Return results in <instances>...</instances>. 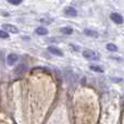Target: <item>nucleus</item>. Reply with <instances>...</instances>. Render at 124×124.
<instances>
[{
  "instance_id": "f257e3e1",
  "label": "nucleus",
  "mask_w": 124,
  "mask_h": 124,
  "mask_svg": "<svg viewBox=\"0 0 124 124\" xmlns=\"http://www.w3.org/2000/svg\"><path fill=\"white\" fill-rule=\"evenodd\" d=\"M83 56H84V58L88 59V60H93V61H98L99 60L98 54H97L95 51H93V50H84Z\"/></svg>"
},
{
  "instance_id": "f03ea898",
  "label": "nucleus",
  "mask_w": 124,
  "mask_h": 124,
  "mask_svg": "<svg viewBox=\"0 0 124 124\" xmlns=\"http://www.w3.org/2000/svg\"><path fill=\"white\" fill-rule=\"evenodd\" d=\"M110 19L116 24H123L124 22V17L119 13H111L110 14Z\"/></svg>"
},
{
  "instance_id": "7ed1b4c3",
  "label": "nucleus",
  "mask_w": 124,
  "mask_h": 124,
  "mask_svg": "<svg viewBox=\"0 0 124 124\" xmlns=\"http://www.w3.org/2000/svg\"><path fill=\"white\" fill-rule=\"evenodd\" d=\"M19 60V56L15 54H9L8 56H7V63L9 64V65H13V64H15Z\"/></svg>"
},
{
  "instance_id": "20e7f679",
  "label": "nucleus",
  "mask_w": 124,
  "mask_h": 124,
  "mask_svg": "<svg viewBox=\"0 0 124 124\" xmlns=\"http://www.w3.org/2000/svg\"><path fill=\"white\" fill-rule=\"evenodd\" d=\"M64 14H65L66 16L74 17L77 15V10L75 8H73V7H66V8L64 9Z\"/></svg>"
},
{
  "instance_id": "39448f33",
  "label": "nucleus",
  "mask_w": 124,
  "mask_h": 124,
  "mask_svg": "<svg viewBox=\"0 0 124 124\" xmlns=\"http://www.w3.org/2000/svg\"><path fill=\"white\" fill-rule=\"evenodd\" d=\"M2 28H3L4 31H7L8 33H12V34H17V33H19V30H17L16 26L11 25V24H3Z\"/></svg>"
},
{
  "instance_id": "423d86ee",
  "label": "nucleus",
  "mask_w": 124,
  "mask_h": 124,
  "mask_svg": "<svg viewBox=\"0 0 124 124\" xmlns=\"http://www.w3.org/2000/svg\"><path fill=\"white\" fill-rule=\"evenodd\" d=\"M26 71H27V65H26L25 63H20L19 65H17L16 68L14 69V73L16 75L23 74V73H25Z\"/></svg>"
},
{
  "instance_id": "0eeeda50",
  "label": "nucleus",
  "mask_w": 124,
  "mask_h": 124,
  "mask_svg": "<svg viewBox=\"0 0 124 124\" xmlns=\"http://www.w3.org/2000/svg\"><path fill=\"white\" fill-rule=\"evenodd\" d=\"M48 50H49V52H51L52 54H56V56H59V57L63 56V52H62L59 48L54 47V46H49V47H48Z\"/></svg>"
},
{
  "instance_id": "6e6552de",
  "label": "nucleus",
  "mask_w": 124,
  "mask_h": 124,
  "mask_svg": "<svg viewBox=\"0 0 124 124\" xmlns=\"http://www.w3.org/2000/svg\"><path fill=\"white\" fill-rule=\"evenodd\" d=\"M84 34L89 36V37H93V38H98L99 37L98 32H96V31H94V30H88V28L84 30Z\"/></svg>"
},
{
  "instance_id": "1a4fd4ad",
  "label": "nucleus",
  "mask_w": 124,
  "mask_h": 124,
  "mask_svg": "<svg viewBox=\"0 0 124 124\" xmlns=\"http://www.w3.org/2000/svg\"><path fill=\"white\" fill-rule=\"evenodd\" d=\"M36 34L40 35V36H44V35L48 34V30H46L45 27H37L36 28Z\"/></svg>"
},
{
  "instance_id": "9d476101",
  "label": "nucleus",
  "mask_w": 124,
  "mask_h": 124,
  "mask_svg": "<svg viewBox=\"0 0 124 124\" xmlns=\"http://www.w3.org/2000/svg\"><path fill=\"white\" fill-rule=\"evenodd\" d=\"M106 47H107V50H109V51H113V52H116L119 50V48L116 47V45H114V44H108L107 46H106Z\"/></svg>"
},
{
  "instance_id": "9b49d317",
  "label": "nucleus",
  "mask_w": 124,
  "mask_h": 124,
  "mask_svg": "<svg viewBox=\"0 0 124 124\" xmlns=\"http://www.w3.org/2000/svg\"><path fill=\"white\" fill-rule=\"evenodd\" d=\"M89 69L97 73H103V69L100 68V66H97V65H89Z\"/></svg>"
},
{
  "instance_id": "f8f14e48",
  "label": "nucleus",
  "mask_w": 124,
  "mask_h": 124,
  "mask_svg": "<svg viewBox=\"0 0 124 124\" xmlns=\"http://www.w3.org/2000/svg\"><path fill=\"white\" fill-rule=\"evenodd\" d=\"M61 33H63V34H65V35H71L73 33V30L71 27H62Z\"/></svg>"
},
{
  "instance_id": "ddd939ff",
  "label": "nucleus",
  "mask_w": 124,
  "mask_h": 124,
  "mask_svg": "<svg viewBox=\"0 0 124 124\" xmlns=\"http://www.w3.org/2000/svg\"><path fill=\"white\" fill-rule=\"evenodd\" d=\"M0 38H4V39L9 38V33L7 32V31H4V30L0 31Z\"/></svg>"
},
{
  "instance_id": "4468645a",
  "label": "nucleus",
  "mask_w": 124,
  "mask_h": 124,
  "mask_svg": "<svg viewBox=\"0 0 124 124\" xmlns=\"http://www.w3.org/2000/svg\"><path fill=\"white\" fill-rule=\"evenodd\" d=\"M9 2H10L11 4H14V6H17V4H20L23 0H8Z\"/></svg>"
},
{
  "instance_id": "2eb2a0df",
  "label": "nucleus",
  "mask_w": 124,
  "mask_h": 124,
  "mask_svg": "<svg viewBox=\"0 0 124 124\" xmlns=\"http://www.w3.org/2000/svg\"><path fill=\"white\" fill-rule=\"evenodd\" d=\"M112 81L116 82V83H120V82H122V78H118V77H112Z\"/></svg>"
},
{
  "instance_id": "dca6fc26",
  "label": "nucleus",
  "mask_w": 124,
  "mask_h": 124,
  "mask_svg": "<svg viewBox=\"0 0 124 124\" xmlns=\"http://www.w3.org/2000/svg\"><path fill=\"white\" fill-rule=\"evenodd\" d=\"M71 47H72V49L73 50H75V51H78V50H79V48L78 47H77V46H74V45H73V44H71Z\"/></svg>"
}]
</instances>
